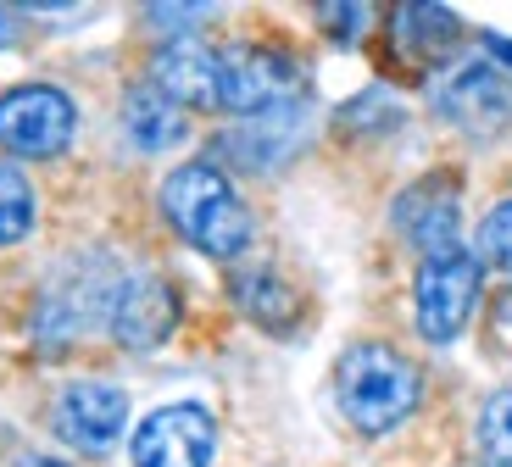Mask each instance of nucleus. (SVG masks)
Segmentation results:
<instances>
[{
  "label": "nucleus",
  "instance_id": "obj_1",
  "mask_svg": "<svg viewBox=\"0 0 512 467\" xmlns=\"http://www.w3.org/2000/svg\"><path fill=\"white\" fill-rule=\"evenodd\" d=\"M334 401H340V412H346L351 429L390 434L418 412L423 373L401 351H390V345L362 340L334 362Z\"/></svg>",
  "mask_w": 512,
  "mask_h": 467
},
{
  "label": "nucleus",
  "instance_id": "obj_2",
  "mask_svg": "<svg viewBox=\"0 0 512 467\" xmlns=\"http://www.w3.org/2000/svg\"><path fill=\"white\" fill-rule=\"evenodd\" d=\"M162 212L195 251L218 256V262H234L251 245V212L212 162H190L179 173H167Z\"/></svg>",
  "mask_w": 512,
  "mask_h": 467
},
{
  "label": "nucleus",
  "instance_id": "obj_3",
  "mask_svg": "<svg viewBox=\"0 0 512 467\" xmlns=\"http://www.w3.org/2000/svg\"><path fill=\"white\" fill-rule=\"evenodd\" d=\"M301 95V67L279 45H229L218 51V106L240 117L290 106Z\"/></svg>",
  "mask_w": 512,
  "mask_h": 467
},
{
  "label": "nucleus",
  "instance_id": "obj_4",
  "mask_svg": "<svg viewBox=\"0 0 512 467\" xmlns=\"http://www.w3.org/2000/svg\"><path fill=\"white\" fill-rule=\"evenodd\" d=\"M474 301H479V262L462 245L440 256H423L418 267V329L429 345H451L468 317H474Z\"/></svg>",
  "mask_w": 512,
  "mask_h": 467
},
{
  "label": "nucleus",
  "instance_id": "obj_5",
  "mask_svg": "<svg viewBox=\"0 0 512 467\" xmlns=\"http://www.w3.org/2000/svg\"><path fill=\"white\" fill-rule=\"evenodd\" d=\"M73 128V101L51 84H23L0 95V145L12 156H62Z\"/></svg>",
  "mask_w": 512,
  "mask_h": 467
},
{
  "label": "nucleus",
  "instance_id": "obj_6",
  "mask_svg": "<svg viewBox=\"0 0 512 467\" xmlns=\"http://www.w3.org/2000/svg\"><path fill=\"white\" fill-rule=\"evenodd\" d=\"M212 445H218V429H212V412L206 406H162L134 429V467H206L212 462Z\"/></svg>",
  "mask_w": 512,
  "mask_h": 467
},
{
  "label": "nucleus",
  "instance_id": "obj_7",
  "mask_svg": "<svg viewBox=\"0 0 512 467\" xmlns=\"http://www.w3.org/2000/svg\"><path fill=\"white\" fill-rule=\"evenodd\" d=\"M106 323H112L117 345H128V351H156L167 334L179 329V290L162 273H134L112 290Z\"/></svg>",
  "mask_w": 512,
  "mask_h": 467
},
{
  "label": "nucleus",
  "instance_id": "obj_8",
  "mask_svg": "<svg viewBox=\"0 0 512 467\" xmlns=\"http://www.w3.org/2000/svg\"><path fill=\"white\" fill-rule=\"evenodd\" d=\"M435 106L446 123L468 134H501L512 123V89L490 62H462L435 84Z\"/></svg>",
  "mask_w": 512,
  "mask_h": 467
},
{
  "label": "nucleus",
  "instance_id": "obj_9",
  "mask_svg": "<svg viewBox=\"0 0 512 467\" xmlns=\"http://www.w3.org/2000/svg\"><path fill=\"white\" fill-rule=\"evenodd\" d=\"M128 423V395L117 390V384H101V379H78L62 390V401H56V434H62L73 451H112L117 434H123Z\"/></svg>",
  "mask_w": 512,
  "mask_h": 467
},
{
  "label": "nucleus",
  "instance_id": "obj_10",
  "mask_svg": "<svg viewBox=\"0 0 512 467\" xmlns=\"http://www.w3.org/2000/svg\"><path fill=\"white\" fill-rule=\"evenodd\" d=\"M457 184L451 178H423L396 201V228L423 256H440L457 245Z\"/></svg>",
  "mask_w": 512,
  "mask_h": 467
},
{
  "label": "nucleus",
  "instance_id": "obj_11",
  "mask_svg": "<svg viewBox=\"0 0 512 467\" xmlns=\"http://www.w3.org/2000/svg\"><path fill=\"white\" fill-rule=\"evenodd\" d=\"M151 84L179 106H218V51L201 39H179L151 62Z\"/></svg>",
  "mask_w": 512,
  "mask_h": 467
},
{
  "label": "nucleus",
  "instance_id": "obj_12",
  "mask_svg": "<svg viewBox=\"0 0 512 467\" xmlns=\"http://www.w3.org/2000/svg\"><path fill=\"white\" fill-rule=\"evenodd\" d=\"M301 139H307V112H301V101H290V106H273V112L245 117L223 145H229L245 167H279L284 156H295Z\"/></svg>",
  "mask_w": 512,
  "mask_h": 467
},
{
  "label": "nucleus",
  "instance_id": "obj_13",
  "mask_svg": "<svg viewBox=\"0 0 512 467\" xmlns=\"http://www.w3.org/2000/svg\"><path fill=\"white\" fill-rule=\"evenodd\" d=\"M123 128L140 151H173L190 134V117H184L179 101H167L156 84H140V89H128V101H123Z\"/></svg>",
  "mask_w": 512,
  "mask_h": 467
},
{
  "label": "nucleus",
  "instance_id": "obj_14",
  "mask_svg": "<svg viewBox=\"0 0 512 467\" xmlns=\"http://www.w3.org/2000/svg\"><path fill=\"white\" fill-rule=\"evenodd\" d=\"M234 301H240L245 317H256L262 329H290L295 317H301V301L295 290L284 284L273 267H251V273L234 278Z\"/></svg>",
  "mask_w": 512,
  "mask_h": 467
},
{
  "label": "nucleus",
  "instance_id": "obj_15",
  "mask_svg": "<svg viewBox=\"0 0 512 467\" xmlns=\"http://www.w3.org/2000/svg\"><path fill=\"white\" fill-rule=\"evenodd\" d=\"M396 34L407 39V45H418L423 56H435V51H446V45H457L462 28H457V17L440 12V6H401Z\"/></svg>",
  "mask_w": 512,
  "mask_h": 467
},
{
  "label": "nucleus",
  "instance_id": "obj_16",
  "mask_svg": "<svg viewBox=\"0 0 512 467\" xmlns=\"http://www.w3.org/2000/svg\"><path fill=\"white\" fill-rule=\"evenodd\" d=\"M34 228V190L12 162H0V245H17Z\"/></svg>",
  "mask_w": 512,
  "mask_h": 467
},
{
  "label": "nucleus",
  "instance_id": "obj_17",
  "mask_svg": "<svg viewBox=\"0 0 512 467\" xmlns=\"http://www.w3.org/2000/svg\"><path fill=\"white\" fill-rule=\"evenodd\" d=\"M479 451L490 467H512V390H496L479 406Z\"/></svg>",
  "mask_w": 512,
  "mask_h": 467
},
{
  "label": "nucleus",
  "instance_id": "obj_18",
  "mask_svg": "<svg viewBox=\"0 0 512 467\" xmlns=\"http://www.w3.org/2000/svg\"><path fill=\"white\" fill-rule=\"evenodd\" d=\"M479 251H485L496 267H507V273H512V201L490 206V217L479 223Z\"/></svg>",
  "mask_w": 512,
  "mask_h": 467
},
{
  "label": "nucleus",
  "instance_id": "obj_19",
  "mask_svg": "<svg viewBox=\"0 0 512 467\" xmlns=\"http://www.w3.org/2000/svg\"><path fill=\"white\" fill-rule=\"evenodd\" d=\"M151 23H201V17H212V6H151Z\"/></svg>",
  "mask_w": 512,
  "mask_h": 467
},
{
  "label": "nucleus",
  "instance_id": "obj_20",
  "mask_svg": "<svg viewBox=\"0 0 512 467\" xmlns=\"http://www.w3.org/2000/svg\"><path fill=\"white\" fill-rule=\"evenodd\" d=\"M17 34H23V17L12 6H0V45H17Z\"/></svg>",
  "mask_w": 512,
  "mask_h": 467
},
{
  "label": "nucleus",
  "instance_id": "obj_21",
  "mask_svg": "<svg viewBox=\"0 0 512 467\" xmlns=\"http://www.w3.org/2000/svg\"><path fill=\"white\" fill-rule=\"evenodd\" d=\"M485 45H490V56H496V62H507V67H512V39H501V34H490V39H485Z\"/></svg>",
  "mask_w": 512,
  "mask_h": 467
}]
</instances>
